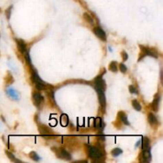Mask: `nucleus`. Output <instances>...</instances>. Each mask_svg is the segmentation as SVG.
<instances>
[{"mask_svg":"<svg viewBox=\"0 0 163 163\" xmlns=\"http://www.w3.org/2000/svg\"><path fill=\"white\" fill-rule=\"evenodd\" d=\"M88 156L90 158H92L94 162H103V161L104 154L100 148L89 146L88 147Z\"/></svg>","mask_w":163,"mask_h":163,"instance_id":"obj_1","label":"nucleus"},{"mask_svg":"<svg viewBox=\"0 0 163 163\" xmlns=\"http://www.w3.org/2000/svg\"><path fill=\"white\" fill-rule=\"evenodd\" d=\"M32 80H33V83L35 84L36 88L38 90H45L46 89V84L44 82L43 80L41 79L39 76L37 75V73L33 71V73H32Z\"/></svg>","mask_w":163,"mask_h":163,"instance_id":"obj_2","label":"nucleus"},{"mask_svg":"<svg viewBox=\"0 0 163 163\" xmlns=\"http://www.w3.org/2000/svg\"><path fill=\"white\" fill-rule=\"evenodd\" d=\"M33 103H34V104H35L37 107L40 108L41 107V105L43 104L44 98L39 92H34L33 93Z\"/></svg>","mask_w":163,"mask_h":163,"instance_id":"obj_3","label":"nucleus"},{"mask_svg":"<svg viewBox=\"0 0 163 163\" xmlns=\"http://www.w3.org/2000/svg\"><path fill=\"white\" fill-rule=\"evenodd\" d=\"M141 50L143 51L144 56H151L153 57H158V53L153 49L150 48H147V47L140 46Z\"/></svg>","mask_w":163,"mask_h":163,"instance_id":"obj_4","label":"nucleus"},{"mask_svg":"<svg viewBox=\"0 0 163 163\" xmlns=\"http://www.w3.org/2000/svg\"><path fill=\"white\" fill-rule=\"evenodd\" d=\"M97 94H98V98H99V102L100 105L102 107L105 106L106 104V99H105V95H104V90L100 89L98 88H96Z\"/></svg>","mask_w":163,"mask_h":163,"instance_id":"obj_5","label":"nucleus"},{"mask_svg":"<svg viewBox=\"0 0 163 163\" xmlns=\"http://www.w3.org/2000/svg\"><path fill=\"white\" fill-rule=\"evenodd\" d=\"M7 93L10 98H12V99L14 100H19V98H20L18 92L15 89H14L13 88H11V87L7 88Z\"/></svg>","mask_w":163,"mask_h":163,"instance_id":"obj_6","label":"nucleus"},{"mask_svg":"<svg viewBox=\"0 0 163 163\" xmlns=\"http://www.w3.org/2000/svg\"><path fill=\"white\" fill-rule=\"evenodd\" d=\"M94 33H95V34L96 35L97 37L100 38V40L106 41V33H105V32L100 27H96L94 29Z\"/></svg>","mask_w":163,"mask_h":163,"instance_id":"obj_7","label":"nucleus"},{"mask_svg":"<svg viewBox=\"0 0 163 163\" xmlns=\"http://www.w3.org/2000/svg\"><path fill=\"white\" fill-rule=\"evenodd\" d=\"M95 88H100V89L105 90L106 88V84H105V81L103 80V78L101 77H98L95 80Z\"/></svg>","mask_w":163,"mask_h":163,"instance_id":"obj_8","label":"nucleus"},{"mask_svg":"<svg viewBox=\"0 0 163 163\" xmlns=\"http://www.w3.org/2000/svg\"><path fill=\"white\" fill-rule=\"evenodd\" d=\"M57 155L59 156V158H62L64 160H67V161H69L72 158L71 157V154H70L68 151H66L64 149H60L59 150V153H57Z\"/></svg>","mask_w":163,"mask_h":163,"instance_id":"obj_9","label":"nucleus"},{"mask_svg":"<svg viewBox=\"0 0 163 163\" xmlns=\"http://www.w3.org/2000/svg\"><path fill=\"white\" fill-rule=\"evenodd\" d=\"M150 150H143V153L141 154V158H143V162H149L151 160V153H150Z\"/></svg>","mask_w":163,"mask_h":163,"instance_id":"obj_10","label":"nucleus"},{"mask_svg":"<svg viewBox=\"0 0 163 163\" xmlns=\"http://www.w3.org/2000/svg\"><path fill=\"white\" fill-rule=\"evenodd\" d=\"M159 103H160V96L158 94L155 95L154 96V99L153 100V103H152V108L154 111H158V108H159Z\"/></svg>","mask_w":163,"mask_h":163,"instance_id":"obj_11","label":"nucleus"},{"mask_svg":"<svg viewBox=\"0 0 163 163\" xmlns=\"http://www.w3.org/2000/svg\"><path fill=\"white\" fill-rule=\"evenodd\" d=\"M17 45H18V50L20 51L22 53H25L26 52V46L24 42L23 41L21 40V39H18L16 40Z\"/></svg>","mask_w":163,"mask_h":163,"instance_id":"obj_12","label":"nucleus"},{"mask_svg":"<svg viewBox=\"0 0 163 163\" xmlns=\"http://www.w3.org/2000/svg\"><path fill=\"white\" fill-rule=\"evenodd\" d=\"M39 131L41 134L43 135H50V134H52V130L49 129L47 126H46L45 125H41L39 126Z\"/></svg>","mask_w":163,"mask_h":163,"instance_id":"obj_13","label":"nucleus"},{"mask_svg":"<svg viewBox=\"0 0 163 163\" xmlns=\"http://www.w3.org/2000/svg\"><path fill=\"white\" fill-rule=\"evenodd\" d=\"M118 118H120V120L123 122L124 124H126L127 126H129L130 125V123H129V121L127 120V116H126V115L123 111H120L119 113H118Z\"/></svg>","mask_w":163,"mask_h":163,"instance_id":"obj_14","label":"nucleus"},{"mask_svg":"<svg viewBox=\"0 0 163 163\" xmlns=\"http://www.w3.org/2000/svg\"><path fill=\"white\" fill-rule=\"evenodd\" d=\"M142 142H143V144H142L143 145V150H150V140H149V139L147 137H143Z\"/></svg>","mask_w":163,"mask_h":163,"instance_id":"obj_15","label":"nucleus"},{"mask_svg":"<svg viewBox=\"0 0 163 163\" xmlns=\"http://www.w3.org/2000/svg\"><path fill=\"white\" fill-rule=\"evenodd\" d=\"M148 121L151 125H156L158 124V119L153 113H150L148 115Z\"/></svg>","mask_w":163,"mask_h":163,"instance_id":"obj_16","label":"nucleus"},{"mask_svg":"<svg viewBox=\"0 0 163 163\" xmlns=\"http://www.w3.org/2000/svg\"><path fill=\"white\" fill-rule=\"evenodd\" d=\"M30 158H31V159H33V161H36V162L40 161V157L38 156V154H37L36 152H34V151L30 152Z\"/></svg>","mask_w":163,"mask_h":163,"instance_id":"obj_17","label":"nucleus"},{"mask_svg":"<svg viewBox=\"0 0 163 163\" xmlns=\"http://www.w3.org/2000/svg\"><path fill=\"white\" fill-rule=\"evenodd\" d=\"M7 155L8 156L9 159H10L11 162H21V161L17 159L14 156L13 153H10V152H9V151H7Z\"/></svg>","mask_w":163,"mask_h":163,"instance_id":"obj_18","label":"nucleus"},{"mask_svg":"<svg viewBox=\"0 0 163 163\" xmlns=\"http://www.w3.org/2000/svg\"><path fill=\"white\" fill-rule=\"evenodd\" d=\"M109 70L111 71V72H113V73L117 72V70H118V66H117L116 62L112 61V62L109 65Z\"/></svg>","mask_w":163,"mask_h":163,"instance_id":"obj_19","label":"nucleus"},{"mask_svg":"<svg viewBox=\"0 0 163 163\" xmlns=\"http://www.w3.org/2000/svg\"><path fill=\"white\" fill-rule=\"evenodd\" d=\"M132 106L136 111H141V109H142V107L140 105V103L136 100H134L132 101Z\"/></svg>","mask_w":163,"mask_h":163,"instance_id":"obj_20","label":"nucleus"},{"mask_svg":"<svg viewBox=\"0 0 163 163\" xmlns=\"http://www.w3.org/2000/svg\"><path fill=\"white\" fill-rule=\"evenodd\" d=\"M84 17L85 20H86L88 22H89L90 24H93L94 23L93 18H92V17L89 14L84 13Z\"/></svg>","mask_w":163,"mask_h":163,"instance_id":"obj_21","label":"nucleus"},{"mask_svg":"<svg viewBox=\"0 0 163 163\" xmlns=\"http://www.w3.org/2000/svg\"><path fill=\"white\" fill-rule=\"evenodd\" d=\"M95 126L97 127V128H101V127H103V122H102V120L100 119V118H96V120H95Z\"/></svg>","mask_w":163,"mask_h":163,"instance_id":"obj_22","label":"nucleus"},{"mask_svg":"<svg viewBox=\"0 0 163 163\" xmlns=\"http://www.w3.org/2000/svg\"><path fill=\"white\" fill-rule=\"evenodd\" d=\"M122 153H123V150L120 149V148H115V149H114V150L111 151V154H112L114 157L119 156V155H120Z\"/></svg>","mask_w":163,"mask_h":163,"instance_id":"obj_23","label":"nucleus"},{"mask_svg":"<svg viewBox=\"0 0 163 163\" xmlns=\"http://www.w3.org/2000/svg\"><path fill=\"white\" fill-rule=\"evenodd\" d=\"M120 69L123 73H125L126 72V70H127V69H126V66L124 65V64L121 63L120 65Z\"/></svg>","mask_w":163,"mask_h":163,"instance_id":"obj_24","label":"nucleus"},{"mask_svg":"<svg viewBox=\"0 0 163 163\" xmlns=\"http://www.w3.org/2000/svg\"><path fill=\"white\" fill-rule=\"evenodd\" d=\"M129 91H130V93L138 94V91H137L136 88H135L133 85H130V86H129Z\"/></svg>","mask_w":163,"mask_h":163,"instance_id":"obj_25","label":"nucleus"},{"mask_svg":"<svg viewBox=\"0 0 163 163\" xmlns=\"http://www.w3.org/2000/svg\"><path fill=\"white\" fill-rule=\"evenodd\" d=\"M122 57H123V61H125V60H127V58H128V55H127V53H126L125 51H123V52H122Z\"/></svg>","mask_w":163,"mask_h":163,"instance_id":"obj_26","label":"nucleus"},{"mask_svg":"<svg viewBox=\"0 0 163 163\" xmlns=\"http://www.w3.org/2000/svg\"><path fill=\"white\" fill-rule=\"evenodd\" d=\"M25 57H26V59L27 62H28V63L30 65V64H31V60H30V55H29V53H27V52H26V53H25Z\"/></svg>","mask_w":163,"mask_h":163,"instance_id":"obj_27","label":"nucleus"},{"mask_svg":"<svg viewBox=\"0 0 163 163\" xmlns=\"http://www.w3.org/2000/svg\"><path fill=\"white\" fill-rule=\"evenodd\" d=\"M11 10V7L8 8V9L7 10V12H6V13H7V17L8 19L10 18V12H11V10Z\"/></svg>","mask_w":163,"mask_h":163,"instance_id":"obj_28","label":"nucleus"},{"mask_svg":"<svg viewBox=\"0 0 163 163\" xmlns=\"http://www.w3.org/2000/svg\"><path fill=\"white\" fill-rule=\"evenodd\" d=\"M140 143H141V140H140V141H139V142L137 143L136 147H139V145H140Z\"/></svg>","mask_w":163,"mask_h":163,"instance_id":"obj_29","label":"nucleus"}]
</instances>
